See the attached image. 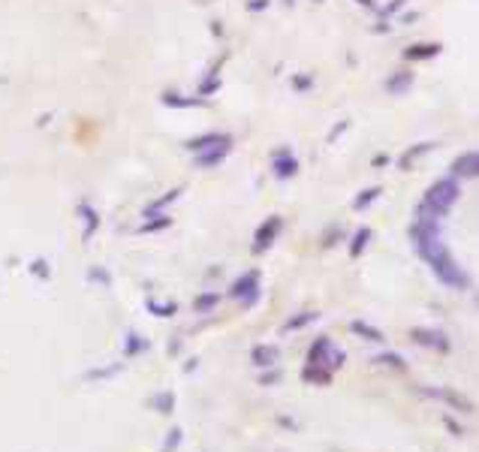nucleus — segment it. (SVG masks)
<instances>
[{"label":"nucleus","instance_id":"nucleus-1","mask_svg":"<svg viewBox=\"0 0 479 452\" xmlns=\"http://www.w3.org/2000/svg\"><path fill=\"white\" fill-rule=\"evenodd\" d=\"M455 199H458V184H455V181H452V178L437 181V184H431V190L425 193V202L419 205V217H416V220L437 223L440 217L449 214V208L455 205Z\"/></svg>","mask_w":479,"mask_h":452},{"label":"nucleus","instance_id":"nucleus-2","mask_svg":"<svg viewBox=\"0 0 479 452\" xmlns=\"http://www.w3.org/2000/svg\"><path fill=\"white\" fill-rule=\"evenodd\" d=\"M476 169H479V157H476V151H467V154H461V157L452 163V175H461V178H473L476 175Z\"/></svg>","mask_w":479,"mask_h":452},{"label":"nucleus","instance_id":"nucleus-3","mask_svg":"<svg viewBox=\"0 0 479 452\" xmlns=\"http://www.w3.org/2000/svg\"><path fill=\"white\" fill-rule=\"evenodd\" d=\"M256 281H259V275L256 272H247L245 277H241V281H235L232 284V295H238V299H241V295H250V299H247V305H254V299H256V295H259V290H256Z\"/></svg>","mask_w":479,"mask_h":452},{"label":"nucleus","instance_id":"nucleus-4","mask_svg":"<svg viewBox=\"0 0 479 452\" xmlns=\"http://www.w3.org/2000/svg\"><path fill=\"white\" fill-rule=\"evenodd\" d=\"M217 145H229V136H220V133H208V136H199V139H190L187 148L196 154L208 151V148H217Z\"/></svg>","mask_w":479,"mask_h":452},{"label":"nucleus","instance_id":"nucleus-5","mask_svg":"<svg viewBox=\"0 0 479 452\" xmlns=\"http://www.w3.org/2000/svg\"><path fill=\"white\" fill-rule=\"evenodd\" d=\"M277 229H281V217H272L268 223L259 226V232H256V250H265L268 245H272L275 236H277Z\"/></svg>","mask_w":479,"mask_h":452},{"label":"nucleus","instance_id":"nucleus-6","mask_svg":"<svg viewBox=\"0 0 479 452\" xmlns=\"http://www.w3.org/2000/svg\"><path fill=\"white\" fill-rule=\"evenodd\" d=\"M226 151H229V145H217V148H208V151L196 154V163L199 166H214V163H220L226 157Z\"/></svg>","mask_w":479,"mask_h":452},{"label":"nucleus","instance_id":"nucleus-7","mask_svg":"<svg viewBox=\"0 0 479 452\" xmlns=\"http://www.w3.org/2000/svg\"><path fill=\"white\" fill-rule=\"evenodd\" d=\"M413 85V73H395L392 79L386 82V91L389 94H404L407 88Z\"/></svg>","mask_w":479,"mask_h":452},{"label":"nucleus","instance_id":"nucleus-8","mask_svg":"<svg viewBox=\"0 0 479 452\" xmlns=\"http://www.w3.org/2000/svg\"><path fill=\"white\" fill-rule=\"evenodd\" d=\"M434 55H440V46H413V49H407L404 51V58H410V60H425V58H434Z\"/></svg>","mask_w":479,"mask_h":452},{"label":"nucleus","instance_id":"nucleus-9","mask_svg":"<svg viewBox=\"0 0 479 452\" xmlns=\"http://www.w3.org/2000/svg\"><path fill=\"white\" fill-rule=\"evenodd\" d=\"M275 172L281 178H290L299 172V163H295V157H281V160H275Z\"/></svg>","mask_w":479,"mask_h":452},{"label":"nucleus","instance_id":"nucleus-10","mask_svg":"<svg viewBox=\"0 0 479 452\" xmlns=\"http://www.w3.org/2000/svg\"><path fill=\"white\" fill-rule=\"evenodd\" d=\"M275 359H277V347H256L254 350L256 365H275Z\"/></svg>","mask_w":479,"mask_h":452},{"label":"nucleus","instance_id":"nucleus-11","mask_svg":"<svg viewBox=\"0 0 479 452\" xmlns=\"http://www.w3.org/2000/svg\"><path fill=\"white\" fill-rule=\"evenodd\" d=\"M377 196H380V187L362 190V196H356V202H353V208H359V211H362V208H365V205H371V202H374V199H377Z\"/></svg>","mask_w":479,"mask_h":452},{"label":"nucleus","instance_id":"nucleus-12","mask_svg":"<svg viewBox=\"0 0 479 452\" xmlns=\"http://www.w3.org/2000/svg\"><path fill=\"white\" fill-rule=\"evenodd\" d=\"M368 238H371V229H359V232H356V238H353V247H350V254H353V257H359V254H362V247L368 245Z\"/></svg>","mask_w":479,"mask_h":452},{"label":"nucleus","instance_id":"nucleus-13","mask_svg":"<svg viewBox=\"0 0 479 452\" xmlns=\"http://www.w3.org/2000/svg\"><path fill=\"white\" fill-rule=\"evenodd\" d=\"M425 151H431V142H425V145H419V148H410V151H407L404 157H401V166H410V163L419 157V154H425Z\"/></svg>","mask_w":479,"mask_h":452},{"label":"nucleus","instance_id":"nucleus-14","mask_svg":"<svg viewBox=\"0 0 479 452\" xmlns=\"http://www.w3.org/2000/svg\"><path fill=\"white\" fill-rule=\"evenodd\" d=\"M353 332L365 335V338H368V341H383V335L377 332V329H371V326H365V323H353Z\"/></svg>","mask_w":479,"mask_h":452},{"label":"nucleus","instance_id":"nucleus-15","mask_svg":"<svg viewBox=\"0 0 479 452\" xmlns=\"http://www.w3.org/2000/svg\"><path fill=\"white\" fill-rule=\"evenodd\" d=\"M311 320H317V314H313V311H308V314L299 317V320H290V323H286L284 329H286V332H290V329H302V326H308Z\"/></svg>","mask_w":479,"mask_h":452},{"label":"nucleus","instance_id":"nucleus-16","mask_svg":"<svg viewBox=\"0 0 479 452\" xmlns=\"http://www.w3.org/2000/svg\"><path fill=\"white\" fill-rule=\"evenodd\" d=\"M151 308H154V311H160V317L175 314V305H157V302H151Z\"/></svg>","mask_w":479,"mask_h":452},{"label":"nucleus","instance_id":"nucleus-17","mask_svg":"<svg viewBox=\"0 0 479 452\" xmlns=\"http://www.w3.org/2000/svg\"><path fill=\"white\" fill-rule=\"evenodd\" d=\"M214 302H217V295H202V299L196 302V308H199V311H202V308H211Z\"/></svg>","mask_w":479,"mask_h":452},{"label":"nucleus","instance_id":"nucleus-18","mask_svg":"<svg viewBox=\"0 0 479 452\" xmlns=\"http://www.w3.org/2000/svg\"><path fill=\"white\" fill-rule=\"evenodd\" d=\"M356 3H362V6H374V0H356Z\"/></svg>","mask_w":479,"mask_h":452},{"label":"nucleus","instance_id":"nucleus-19","mask_svg":"<svg viewBox=\"0 0 479 452\" xmlns=\"http://www.w3.org/2000/svg\"><path fill=\"white\" fill-rule=\"evenodd\" d=\"M284 3H293V0H284Z\"/></svg>","mask_w":479,"mask_h":452}]
</instances>
